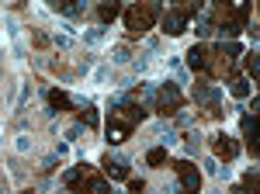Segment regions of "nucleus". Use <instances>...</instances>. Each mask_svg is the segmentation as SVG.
<instances>
[{
  "label": "nucleus",
  "instance_id": "7c9ffc66",
  "mask_svg": "<svg viewBox=\"0 0 260 194\" xmlns=\"http://www.w3.org/2000/svg\"><path fill=\"white\" fill-rule=\"evenodd\" d=\"M90 66H94V56H83V59H80V73H87Z\"/></svg>",
  "mask_w": 260,
  "mask_h": 194
},
{
  "label": "nucleus",
  "instance_id": "f03ea898",
  "mask_svg": "<svg viewBox=\"0 0 260 194\" xmlns=\"http://www.w3.org/2000/svg\"><path fill=\"white\" fill-rule=\"evenodd\" d=\"M177 108H181V90H177V83L167 80V83L156 90V111H160V115H174Z\"/></svg>",
  "mask_w": 260,
  "mask_h": 194
},
{
  "label": "nucleus",
  "instance_id": "9d476101",
  "mask_svg": "<svg viewBox=\"0 0 260 194\" xmlns=\"http://www.w3.org/2000/svg\"><path fill=\"white\" fill-rule=\"evenodd\" d=\"M254 115H243V122H240V129H243V139H247V146H250V153H257V142H254Z\"/></svg>",
  "mask_w": 260,
  "mask_h": 194
},
{
  "label": "nucleus",
  "instance_id": "bb28decb",
  "mask_svg": "<svg viewBox=\"0 0 260 194\" xmlns=\"http://www.w3.org/2000/svg\"><path fill=\"white\" fill-rule=\"evenodd\" d=\"M14 149H17V153H31V139H28V135H17V139H14Z\"/></svg>",
  "mask_w": 260,
  "mask_h": 194
},
{
  "label": "nucleus",
  "instance_id": "393cba45",
  "mask_svg": "<svg viewBox=\"0 0 260 194\" xmlns=\"http://www.w3.org/2000/svg\"><path fill=\"white\" fill-rule=\"evenodd\" d=\"M219 52L233 59V56H240V45H236V42H219Z\"/></svg>",
  "mask_w": 260,
  "mask_h": 194
},
{
  "label": "nucleus",
  "instance_id": "c85d7f7f",
  "mask_svg": "<svg viewBox=\"0 0 260 194\" xmlns=\"http://www.w3.org/2000/svg\"><path fill=\"white\" fill-rule=\"evenodd\" d=\"M236 31H240V24H219V38H222V35L229 38V35H236Z\"/></svg>",
  "mask_w": 260,
  "mask_h": 194
},
{
  "label": "nucleus",
  "instance_id": "ddd939ff",
  "mask_svg": "<svg viewBox=\"0 0 260 194\" xmlns=\"http://www.w3.org/2000/svg\"><path fill=\"white\" fill-rule=\"evenodd\" d=\"M184 153H188V156H198V153H201V135H198V132H188V135H184Z\"/></svg>",
  "mask_w": 260,
  "mask_h": 194
},
{
  "label": "nucleus",
  "instance_id": "a878e982",
  "mask_svg": "<svg viewBox=\"0 0 260 194\" xmlns=\"http://www.w3.org/2000/svg\"><path fill=\"white\" fill-rule=\"evenodd\" d=\"M49 101H52V111H56V108H66V104H69V97H66V94H59V90H52V94H49Z\"/></svg>",
  "mask_w": 260,
  "mask_h": 194
},
{
  "label": "nucleus",
  "instance_id": "0eeeda50",
  "mask_svg": "<svg viewBox=\"0 0 260 194\" xmlns=\"http://www.w3.org/2000/svg\"><path fill=\"white\" fill-rule=\"evenodd\" d=\"M174 167L181 170V188H184V191H191V194H195L198 188H201V174H198L195 167H188V163H174Z\"/></svg>",
  "mask_w": 260,
  "mask_h": 194
},
{
  "label": "nucleus",
  "instance_id": "b1692460",
  "mask_svg": "<svg viewBox=\"0 0 260 194\" xmlns=\"http://www.w3.org/2000/svg\"><path fill=\"white\" fill-rule=\"evenodd\" d=\"M243 66H247V73H250V80L257 76V52H247L243 56Z\"/></svg>",
  "mask_w": 260,
  "mask_h": 194
},
{
  "label": "nucleus",
  "instance_id": "6e6552de",
  "mask_svg": "<svg viewBox=\"0 0 260 194\" xmlns=\"http://www.w3.org/2000/svg\"><path fill=\"white\" fill-rule=\"evenodd\" d=\"M195 101H198V104H205V108L212 111V108H219L222 90H219V87H195Z\"/></svg>",
  "mask_w": 260,
  "mask_h": 194
},
{
  "label": "nucleus",
  "instance_id": "20e7f679",
  "mask_svg": "<svg viewBox=\"0 0 260 194\" xmlns=\"http://www.w3.org/2000/svg\"><path fill=\"white\" fill-rule=\"evenodd\" d=\"M3 24H7V35H10V45H14V56L24 59V42H21V24L14 14H3Z\"/></svg>",
  "mask_w": 260,
  "mask_h": 194
},
{
  "label": "nucleus",
  "instance_id": "9b49d317",
  "mask_svg": "<svg viewBox=\"0 0 260 194\" xmlns=\"http://www.w3.org/2000/svg\"><path fill=\"white\" fill-rule=\"evenodd\" d=\"M104 35H108V28H104V24H101V28H87V31H83V42H87V45H101V42H104Z\"/></svg>",
  "mask_w": 260,
  "mask_h": 194
},
{
  "label": "nucleus",
  "instance_id": "a211bd4d",
  "mask_svg": "<svg viewBox=\"0 0 260 194\" xmlns=\"http://www.w3.org/2000/svg\"><path fill=\"white\" fill-rule=\"evenodd\" d=\"M160 142H163V149H167V146H177V142H181V139H177V129H170V125L160 129Z\"/></svg>",
  "mask_w": 260,
  "mask_h": 194
},
{
  "label": "nucleus",
  "instance_id": "6ab92c4d",
  "mask_svg": "<svg viewBox=\"0 0 260 194\" xmlns=\"http://www.w3.org/2000/svg\"><path fill=\"white\" fill-rule=\"evenodd\" d=\"M125 132H129V125H108V139L118 146V142H125Z\"/></svg>",
  "mask_w": 260,
  "mask_h": 194
},
{
  "label": "nucleus",
  "instance_id": "aec40b11",
  "mask_svg": "<svg viewBox=\"0 0 260 194\" xmlns=\"http://www.w3.org/2000/svg\"><path fill=\"white\" fill-rule=\"evenodd\" d=\"M97 14H101V21L108 24V21H115V17H118V3H104V7H101Z\"/></svg>",
  "mask_w": 260,
  "mask_h": 194
},
{
  "label": "nucleus",
  "instance_id": "f3484780",
  "mask_svg": "<svg viewBox=\"0 0 260 194\" xmlns=\"http://www.w3.org/2000/svg\"><path fill=\"white\" fill-rule=\"evenodd\" d=\"M167 66H170V69H174V73H177V80H181V83H184V80H188V69H184V63H181V59H177V56H167Z\"/></svg>",
  "mask_w": 260,
  "mask_h": 194
},
{
  "label": "nucleus",
  "instance_id": "2eb2a0df",
  "mask_svg": "<svg viewBox=\"0 0 260 194\" xmlns=\"http://www.w3.org/2000/svg\"><path fill=\"white\" fill-rule=\"evenodd\" d=\"M146 163H149V167H163V163H167V149H163V146H160V149H149V153H146Z\"/></svg>",
  "mask_w": 260,
  "mask_h": 194
},
{
  "label": "nucleus",
  "instance_id": "5701e85b",
  "mask_svg": "<svg viewBox=\"0 0 260 194\" xmlns=\"http://www.w3.org/2000/svg\"><path fill=\"white\" fill-rule=\"evenodd\" d=\"M80 135H83V125H80V122H76V125H69V129L63 132V142H76V139H80Z\"/></svg>",
  "mask_w": 260,
  "mask_h": 194
},
{
  "label": "nucleus",
  "instance_id": "cd10ccee",
  "mask_svg": "<svg viewBox=\"0 0 260 194\" xmlns=\"http://www.w3.org/2000/svg\"><path fill=\"white\" fill-rule=\"evenodd\" d=\"M146 66H149L146 56H135V59H132V73H146Z\"/></svg>",
  "mask_w": 260,
  "mask_h": 194
},
{
  "label": "nucleus",
  "instance_id": "423d86ee",
  "mask_svg": "<svg viewBox=\"0 0 260 194\" xmlns=\"http://www.w3.org/2000/svg\"><path fill=\"white\" fill-rule=\"evenodd\" d=\"M184 28H188V14L184 10H167L163 14V31L167 35H181Z\"/></svg>",
  "mask_w": 260,
  "mask_h": 194
},
{
  "label": "nucleus",
  "instance_id": "f8f14e48",
  "mask_svg": "<svg viewBox=\"0 0 260 194\" xmlns=\"http://www.w3.org/2000/svg\"><path fill=\"white\" fill-rule=\"evenodd\" d=\"M111 63H115V66L132 63V49H129V45H115V49H111Z\"/></svg>",
  "mask_w": 260,
  "mask_h": 194
},
{
  "label": "nucleus",
  "instance_id": "4468645a",
  "mask_svg": "<svg viewBox=\"0 0 260 194\" xmlns=\"http://www.w3.org/2000/svg\"><path fill=\"white\" fill-rule=\"evenodd\" d=\"M28 101H31V83H21V94H17V101H14V111H24Z\"/></svg>",
  "mask_w": 260,
  "mask_h": 194
},
{
  "label": "nucleus",
  "instance_id": "dca6fc26",
  "mask_svg": "<svg viewBox=\"0 0 260 194\" xmlns=\"http://www.w3.org/2000/svg\"><path fill=\"white\" fill-rule=\"evenodd\" d=\"M80 125H87V129H97V125H101V118H97V111H94L90 104H87V111L80 115Z\"/></svg>",
  "mask_w": 260,
  "mask_h": 194
},
{
  "label": "nucleus",
  "instance_id": "f257e3e1",
  "mask_svg": "<svg viewBox=\"0 0 260 194\" xmlns=\"http://www.w3.org/2000/svg\"><path fill=\"white\" fill-rule=\"evenodd\" d=\"M160 14V7L156 3H149V7H132L129 14H125V24H129L132 35H142L149 24H153V17Z\"/></svg>",
  "mask_w": 260,
  "mask_h": 194
},
{
  "label": "nucleus",
  "instance_id": "4be33fe9",
  "mask_svg": "<svg viewBox=\"0 0 260 194\" xmlns=\"http://www.w3.org/2000/svg\"><path fill=\"white\" fill-rule=\"evenodd\" d=\"M233 94H236V97H247V94H250V80H243V76L233 80Z\"/></svg>",
  "mask_w": 260,
  "mask_h": 194
},
{
  "label": "nucleus",
  "instance_id": "412c9836",
  "mask_svg": "<svg viewBox=\"0 0 260 194\" xmlns=\"http://www.w3.org/2000/svg\"><path fill=\"white\" fill-rule=\"evenodd\" d=\"M52 45H56L59 52H69V49H73V38H69V35H52Z\"/></svg>",
  "mask_w": 260,
  "mask_h": 194
},
{
  "label": "nucleus",
  "instance_id": "1a4fd4ad",
  "mask_svg": "<svg viewBox=\"0 0 260 194\" xmlns=\"http://www.w3.org/2000/svg\"><path fill=\"white\" fill-rule=\"evenodd\" d=\"M188 66H191V69H205V66H208V49H205V45H195V49L188 52Z\"/></svg>",
  "mask_w": 260,
  "mask_h": 194
},
{
  "label": "nucleus",
  "instance_id": "39448f33",
  "mask_svg": "<svg viewBox=\"0 0 260 194\" xmlns=\"http://www.w3.org/2000/svg\"><path fill=\"white\" fill-rule=\"evenodd\" d=\"M104 170H108L111 181H122V177H129V160L118 156V153H115V156L108 153V156H104Z\"/></svg>",
  "mask_w": 260,
  "mask_h": 194
},
{
  "label": "nucleus",
  "instance_id": "c756f323",
  "mask_svg": "<svg viewBox=\"0 0 260 194\" xmlns=\"http://www.w3.org/2000/svg\"><path fill=\"white\" fill-rule=\"evenodd\" d=\"M104 80H108V66H97L94 69V83H104Z\"/></svg>",
  "mask_w": 260,
  "mask_h": 194
},
{
  "label": "nucleus",
  "instance_id": "7ed1b4c3",
  "mask_svg": "<svg viewBox=\"0 0 260 194\" xmlns=\"http://www.w3.org/2000/svg\"><path fill=\"white\" fill-rule=\"evenodd\" d=\"M212 149H215L222 160H236V156H240V146H236L233 135H226V132H215V135H212Z\"/></svg>",
  "mask_w": 260,
  "mask_h": 194
}]
</instances>
